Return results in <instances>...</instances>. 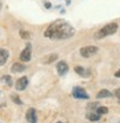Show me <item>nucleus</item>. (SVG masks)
<instances>
[{
  "label": "nucleus",
  "mask_w": 120,
  "mask_h": 123,
  "mask_svg": "<svg viewBox=\"0 0 120 123\" xmlns=\"http://www.w3.org/2000/svg\"><path fill=\"white\" fill-rule=\"evenodd\" d=\"M115 97H116V99H118V101L120 103V88H118V89L115 91Z\"/></svg>",
  "instance_id": "obj_20"
},
{
  "label": "nucleus",
  "mask_w": 120,
  "mask_h": 123,
  "mask_svg": "<svg viewBox=\"0 0 120 123\" xmlns=\"http://www.w3.org/2000/svg\"><path fill=\"white\" fill-rule=\"evenodd\" d=\"M25 118L29 123H36L37 122V116H36V110L35 109H29L27 111Z\"/></svg>",
  "instance_id": "obj_6"
},
{
  "label": "nucleus",
  "mask_w": 120,
  "mask_h": 123,
  "mask_svg": "<svg viewBox=\"0 0 120 123\" xmlns=\"http://www.w3.org/2000/svg\"><path fill=\"white\" fill-rule=\"evenodd\" d=\"M50 6H52V5H50V3H48V1H46V3H44V7H46V9H50Z\"/></svg>",
  "instance_id": "obj_21"
},
{
  "label": "nucleus",
  "mask_w": 120,
  "mask_h": 123,
  "mask_svg": "<svg viewBox=\"0 0 120 123\" xmlns=\"http://www.w3.org/2000/svg\"><path fill=\"white\" fill-rule=\"evenodd\" d=\"M25 70V65L22 63H15L11 67V71L12 73H23Z\"/></svg>",
  "instance_id": "obj_10"
},
{
  "label": "nucleus",
  "mask_w": 120,
  "mask_h": 123,
  "mask_svg": "<svg viewBox=\"0 0 120 123\" xmlns=\"http://www.w3.org/2000/svg\"><path fill=\"white\" fill-rule=\"evenodd\" d=\"M19 35H21V37L24 39V40H29V39H30V34H29V31L21 30V31H19Z\"/></svg>",
  "instance_id": "obj_16"
},
{
  "label": "nucleus",
  "mask_w": 120,
  "mask_h": 123,
  "mask_svg": "<svg viewBox=\"0 0 120 123\" xmlns=\"http://www.w3.org/2000/svg\"><path fill=\"white\" fill-rule=\"evenodd\" d=\"M81 52V55L84 57V58H90L93 57L94 54H96L98 52V48L96 46H84L79 49Z\"/></svg>",
  "instance_id": "obj_3"
},
{
  "label": "nucleus",
  "mask_w": 120,
  "mask_h": 123,
  "mask_svg": "<svg viewBox=\"0 0 120 123\" xmlns=\"http://www.w3.org/2000/svg\"><path fill=\"white\" fill-rule=\"evenodd\" d=\"M72 97L76 99H89V94L81 87H76L72 91Z\"/></svg>",
  "instance_id": "obj_4"
},
{
  "label": "nucleus",
  "mask_w": 120,
  "mask_h": 123,
  "mask_svg": "<svg viewBox=\"0 0 120 123\" xmlns=\"http://www.w3.org/2000/svg\"><path fill=\"white\" fill-rule=\"evenodd\" d=\"M113 94L108 91V89H101L97 94H96V98L97 99H102V98H112Z\"/></svg>",
  "instance_id": "obj_12"
},
{
  "label": "nucleus",
  "mask_w": 120,
  "mask_h": 123,
  "mask_svg": "<svg viewBox=\"0 0 120 123\" xmlns=\"http://www.w3.org/2000/svg\"><path fill=\"white\" fill-rule=\"evenodd\" d=\"M56 70L59 73V75H65L67 71H69V65L66 62H59V63L56 64Z\"/></svg>",
  "instance_id": "obj_8"
},
{
  "label": "nucleus",
  "mask_w": 120,
  "mask_h": 123,
  "mask_svg": "<svg viewBox=\"0 0 120 123\" xmlns=\"http://www.w3.org/2000/svg\"><path fill=\"white\" fill-rule=\"evenodd\" d=\"M56 123H63V122H56Z\"/></svg>",
  "instance_id": "obj_25"
},
{
  "label": "nucleus",
  "mask_w": 120,
  "mask_h": 123,
  "mask_svg": "<svg viewBox=\"0 0 120 123\" xmlns=\"http://www.w3.org/2000/svg\"><path fill=\"white\" fill-rule=\"evenodd\" d=\"M1 81H3V82H5V83H7V85H11V76L5 75V76H3V77H1Z\"/></svg>",
  "instance_id": "obj_19"
},
{
  "label": "nucleus",
  "mask_w": 120,
  "mask_h": 123,
  "mask_svg": "<svg viewBox=\"0 0 120 123\" xmlns=\"http://www.w3.org/2000/svg\"><path fill=\"white\" fill-rule=\"evenodd\" d=\"M11 99H12L13 103H16V104H18V105H22V104H23V101H22V100L19 99V97L16 95V94H12V95H11Z\"/></svg>",
  "instance_id": "obj_17"
},
{
  "label": "nucleus",
  "mask_w": 120,
  "mask_h": 123,
  "mask_svg": "<svg viewBox=\"0 0 120 123\" xmlns=\"http://www.w3.org/2000/svg\"><path fill=\"white\" fill-rule=\"evenodd\" d=\"M114 76H115V77H120V69H119V70L114 74Z\"/></svg>",
  "instance_id": "obj_22"
},
{
  "label": "nucleus",
  "mask_w": 120,
  "mask_h": 123,
  "mask_svg": "<svg viewBox=\"0 0 120 123\" xmlns=\"http://www.w3.org/2000/svg\"><path fill=\"white\" fill-rule=\"evenodd\" d=\"M28 83H29L28 77L23 76V77H21V79L16 82V89H17V91H24V89L27 88Z\"/></svg>",
  "instance_id": "obj_7"
},
{
  "label": "nucleus",
  "mask_w": 120,
  "mask_h": 123,
  "mask_svg": "<svg viewBox=\"0 0 120 123\" xmlns=\"http://www.w3.org/2000/svg\"><path fill=\"white\" fill-rule=\"evenodd\" d=\"M58 59V54H50V55H48V57H46L44 59H43V63L44 64H49V63H52V62H55Z\"/></svg>",
  "instance_id": "obj_14"
},
{
  "label": "nucleus",
  "mask_w": 120,
  "mask_h": 123,
  "mask_svg": "<svg viewBox=\"0 0 120 123\" xmlns=\"http://www.w3.org/2000/svg\"><path fill=\"white\" fill-rule=\"evenodd\" d=\"M118 28H119L118 23H115V22L108 23V24H106L103 28H101L100 30H97V31L95 33V39L100 40V39H103V37H106V36L113 35V34L116 33Z\"/></svg>",
  "instance_id": "obj_2"
},
{
  "label": "nucleus",
  "mask_w": 120,
  "mask_h": 123,
  "mask_svg": "<svg viewBox=\"0 0 120 123\" xmlns=\"http://www.w3.org/2000/svg\"><path fill=\"white\" fill-rule=\"evenodd\" d=\"M96 112H97L98 115H106V113L108 112V107H106V106H98V107L96 109Z\"/></svg>",
  "instance_id": "obj_15"
},
{
  "label": "nucleus",
  "mask_w": 120,
  "mask_h": 123,
  "mask_svg": "<svg viewBox=\"0 0 120 123\" xmlns=\"http://www.w3.org/2000/svg\"><path fill=\"white\" fill-rule=\"evenodd\" d=\"M98 106H100V104H98L97 101H95V103H89L88 106H87V109H88V110H95V109H97Z\"/></svg>",
  "instance_id": "obj_18"
},
{
  "label": "nucleus",
  "mask_w": 120,
  "mask_h": 123,
  "mask_svg": "<svg viewBox=\"0 0 120 123\" xmlns=\"http://www.w3.org/2000/svg\"><path fill=\"white\" fill-rule=\"evenodd\" d=\"M70 1H71V0H66V4H70Z\"/></svg>",
  "instance_id": "obj_23"
},
{
  "label": "nucleus",
  "mask_w": 120,
  "mask_h": 123,
  "mask_svg": "<svg viewBox=\"0 0 120 123\" xmlns=\"http://www.w3.org/2000/svg\"><path fill=\"white\" fill-rule=\"evenodd\" d=\"M19 59L22 62H29L31 59V45L28 43V46L22 51L21 55H19Z\"/></svg>",
  "instance_id": "obj_5"
},
{
  "label": "nucleus",
  "mask_w": 120,
  "mask_h": 123,
  "mask_svg": "<svg viewBox=\"0 0 120 123\" xmlns=\"http://www.w3.org/2000/svg\"><path fill=\"white\" fill-rule=\"evenodd\" d=\"M87 118L89 121H91V122H96V121L101 119V115H98L97 112H89L87 115Z\"/></svg>",
  "instance_id": "obj_13"
},
{
  "label": "nucleus",
  "mask_w": 120,
  "mask_h": 123,
  "mask_svg": "<svg viewBox=\"0 0 120 123\" xmlns=\"http://www.w3.org/2000/svg\"><path fill=\"white\" fill-rule=\"evenodd\" d=\"M0 10H1V1H0Z\"/></svg>",
  "instance_id": "obj_24"
},
{
  "label": "nucleus",
  "mask_w": 120,
  "mask_h": 123,
  "mask_svg": "<svg viewBox=\"0 0 120 123\" xmlns=\"http://www.w3.org/2000/svg\"><path fill=\"white\" fill-rule=\"evenodd\" d=\"M7 59H9V51L4 49V48H0V67L5 65Z\"/></svg>",
  "instance_id": "obj_9"
},
{
  "label": "nucleus",
  "mask_w": 120,
  "mask_h": 123,
  "mask_svg": "<svg viewBox=\"0 0 120 123\" xmlns=\"http://www.w3.org/2000/svg\"><path fill=\"white\" fill-rule=\"evenodd\" d=\"M73 34H75V29L67 22H63V21H55L54 23L49 24L44 31L46 37L55 39V40L69 39L73 36Z\"/></svg>",
  "instance_id": "obj_1"
},
{
  "label": "nucleus",
  "mask_w": 120,
  "mask_h": 123,
  "mask_svg": "<svg viewBox=\"0 0 120 123\" xmlns=\"http://www.w3.org/2000/svg\"><path fill=\"white\" fill-rule=\"evenodd\" d=\"M75 71L78 74V75H81V76H83V77H89L90 76V71L89 70H85L84 68H82V67H75Z\"/></svg>",
  "instance_id": "obj_11"
}]
</instances>
